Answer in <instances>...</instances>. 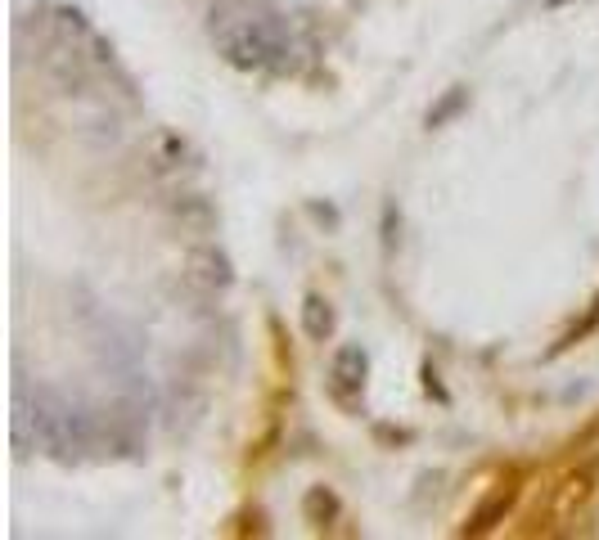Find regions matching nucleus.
Segmentation results:
<instances>
[{
    "label": "nucleus",
    "instance_id": "nucleus-5",
    "mask_svg": "<svg viewBox=\"0 0 599 540\" xmlns=\"http://www.w3.org/2000/svg\"><path fill=\"white\" fill-rule=\"evenodd\" d=\"M460 104H464V90H451V95H446L442 104H437L433 113H428V126H442L446 117H451V113H455V108H460Z\"/></svg>",
    "mask_w": 599,
    "mask_h": 540
},
{
    "label": "nucleus",
    "instance_id": "nucleus-1",
    "mask_svg": "<svg viewBox=\"0 0 599 540\" xmlns=\"http://www.w3.org/2000/svg\"><path fill=\"white\" fill-rule=\"evenodd\" d=\"M212 41L226 63L244 72H289L298 63V36L275 9L257 0H217L212 9Z\"/></svg>",
    "mask_w": 599,
    "mask_h": 540
},
{
    "label": "nucleus",
    "instance_id": "nucleus-6",
    "mask_svg": "<svg viewBox=\"0 0 599 540\" xmlns=\"http://www.w3.org/2000/svg\"><path fill=\"white\" fill-rule=\"evenodd\" d=\"M550 5H563V0H550Z\"/></svg>",
    "mask_w": 599,
    "mask_h": 540
},
{
    "label": "nucleus",
    "instance_id": "nucleus-4",
    "mask_svg": "<svg viewBox=\"0 0 599 540\" xmlns=\"http://www.w3.org/2000/svg\"><path fill=\"white\" fill-rule=\"evenodd\" d=\"M302 329H307V338H311V342H325L329 333H334V311H329L325 297L311 293L307 302H302Z\"/></svg>",
    "mask_w": 599,
    "mask_h": 540
},
{
    "label": "nucleus",
    "instance_id": "nucleus-3",
    "mask_svg": "<svg viewBox=\"0 0 599 540\" xmlns=\"http://www.w3.org/2000/svg\"><path fill=\"white\" fill-rule=\"evenodd\" d=\"M365 369H370V360H365L361 347H338L334 365H329V378H334L338 392H361V387H365Z\"/></svg>",
    "mask_w": 599,
    "mask_h": 540
},
{
    "label": "nucleus",
    "instance_id": "nucleus-2",
    "mask_svg": "<svg viewBox=\"0 0 599 540\" xmlns=\"http://www.w3.org/2000/svg\"><path fill=\"white\" fill-rule=\"evenodd\" d=\"M32 428V441L41 450L59 459H73V455H86L95 441V428H91V414L82 405H73L68 396L50 392V387H19V405H14V432H28Z\"/></svg>",
    "mask_w": 599,
    "mask_h": 540
}]
</instances>
